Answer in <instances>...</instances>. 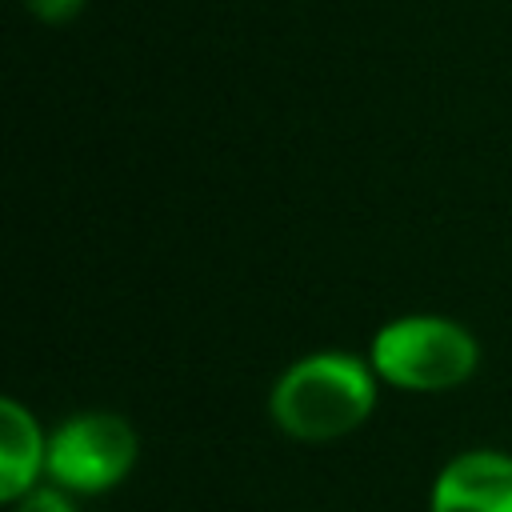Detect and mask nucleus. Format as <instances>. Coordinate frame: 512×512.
<instances>
[{
	"label": "nucleus",
	"instance_id": "f257e3e1",
	"mask_svg": "<svg viewBox=\"0 0 512 512\" xmlns=\"http://www.w3.org/2000/svg\"><path fill=\"white\" fill-rule=\"evenodd\" d=\"M376 404V372L348 352H312L296 360L268 396L280 432L304 444L348 436Z\"/></svg>",
	"mask_w": 512,
	"mask_h": 512
},
{
	"label": "nucleus",
	"instance_id": "f03ea898",
	"mask_svg": "<svg viewBox=\"0 0 512 512\" xmlns=\"http://www.w3.org/2000/svg\"><path fill=\"white\" fill-rule=\"evenodd\" d=\"M476 364V336L448 316H400L372 336V372L404 392L460 388Z\"/></svg>",
	"mask_w": 512,
	"mask_h": 512
},
{
	"label": "nucleus",
	"instance_id": "7ed1b4c3",
	"mask_svg": "<svg viewBox=\"0 0 512 512\" xmlns=\"http://www.w3.org/2000/svg\"><path fill=\"white\" fill-rule=\"evenodd\" d=\"M136 460V432L116 412H80L48 436L44 472L64 492H108Z\"/></svg>",
	"mask_w": 512,
	"mask_h": 512
},
{
	"label": "nucleus",
	"instance_id": "20e7f679",
	"mask_svg": "<svg viewBox=\"0 0 512 512\" xmlns=\"http://www.w3.org/2000/svg\"><path fill=\"white\" fill-rule=\"evenodd\" d=\"M428 512H512V456L492 448L460 452L440 468Z\"/></svg>",
	"mask_w": 512,
	"mask_h": 512
},
{
	"label": "nucleus",
	"instance_id": "39448f33",
	"mask_svg": "<svg viewBox=\"0 0 512 512\" xmlns=\"http://www.w3.org/2000/svg\"><path fill=\"white\" fill-rule=\"evenodd\" d=\"M48 440L40 436L28 408L16 400L0 404V496L24 500L36 488V476L44 472Z\"/></svg>",
	"mask_w": 512,
	"mask_h": 512
},
{
	"label": "nucleus",
	"instance_id": "423d86ee",
	"mask_svg": "<svg viewBox=\"0 0 512 512\" xmlns=\"http://www.w3.org/2000/svg\"><path fill=\"white\" fill-rule=\"evenodd\" d=\"M20 508L16 512H76L72 500L60 492V488H32L24 500H16Z\"/></svg>",
	"mask_w": 512,
	"mask_h": 512
},
{
	"label": "nucleus",
	"instance_id": "0eeeda50",
	"mask_svg": "<svg viewBox=\"0 0 512 512\" xmlns=\"http://www.w3.org/2000/svg\"><path fill=\"white\" fill-rule=\"evenodd\" d=\"M40 20H48V24H64V20H72L80 8H84V0H24Z\"/></svg>",
	"mask_w": 512,
	"mask_h": 512
}]
</instances>
